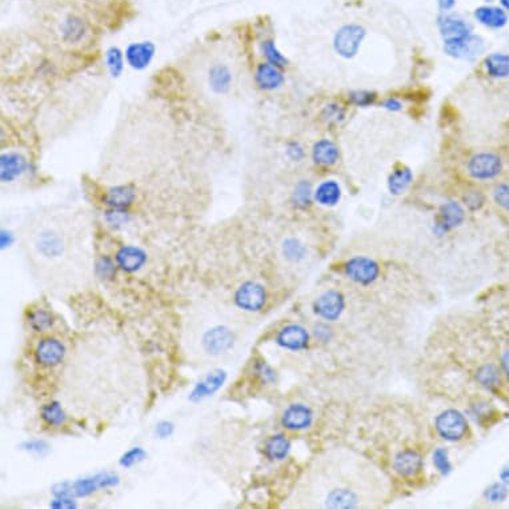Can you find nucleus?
<instances>
[{"mask_svg": "<svg viewBox=\"0 0 509 509\" xmlns=\"http://www.w3.org/2000/svg\"><path fill=\"white\" fill-rule=\"evenodd\" d=\"M235 343L236 335L231 327L224 323L211 321L200 324V330L196 331L195 340L191 344L201 357L219 359L232 351Z\"/></svg>", "mask_w": 509, "mask_h": 509, "instance_id": "f257e3e1", "label": "nucleus"}, {"mask_svg": "<svg viewBox=\"0 0 509 509\" xmlns=\"http://www.w3.org/2000/svg\"><path fill=\"white\" fill-rule=\"evenodd\" d=\"M467 170L472 179L477 181H490L501 175L504 163L499 154L484 151L470 157Z\"/></svg>", "mask_w": 509, "mask_h": 509, "instance_id": "f03ea898", "label": "nucleus"}, {"mask_svg": "<svg viewBox=\"0 0 509 509\" xmlns=\"http://www.w3.org/2000/svg\"><path fill=\"white\" fill-rule=\"evenodd\" d=\"M364 38H366V30L361 26H357V24L343 26L336 32L335 39H333L335 51L346 59H352L357 55L359 48Z\"/></svg>", "mask_w": 509, "mask_h": 509, "instance_id": "7ed1b4c3", "label": "nucleus"}, {"mask_svg": "<svg viewBox=\"0 0 509 509\" xmlns=\"http://www.w3.org/2000/svg\"><path fill=\"white\" fill-rule=\"evenodd\" d=\"M436 430L443 439L448 441H459L468 431V423L460 412L448 410L437 416Z\"/></svg>", "mask_w": 509, "mask_h": 509, "instance_id": "20e7f679", "label": "nucleus"}, {"mask_svg": "<svg viewBox=\"0 0 509 509\" xmlns=\"http://www.w3.org/2000/svg\"><path fill=\"white\" fill-rule=\"evenodd\" d=\"M444 51L455 59H476L484 51V40L476 35L444 40Z\"/></svg>", "mask_w": 509, "mask_h": 509, "instance_id": "39448f33", "label": "nucleus"}, {"mask_svg": "<svg viewBox=\"0 0 509 509\" xmlns=\"http://www.w3.org/2000/svg\"><path fill=\"white\" fill-rule=\"evenodd\" d=\"M344 271L347 277L355 283L361 286H370L379 277L380 267L370 257L356 256L347 261Z\"/></svg>", "mask_w": 509, "mask_h": 509, "instance_id": "423d86ee", "label": "nucleus"}, {"mask_svg": "<svg viewBox=\"0 0 509 509\" xmlns=\"http://www.w3.org/2000/svg\"><path fill=\"white\" fill-rule=\"evenodd\" d=\"M234 300L240 310L248 312H257L264 307L267 295L263 286H260L259 283L246 281L236 290Z\"/></svg>", "mask_w": 509, "mask_h": 509, "instance_id": "0eeeda50", "label": "nucleus"}, {"mask_svg": "<svg viewBox=\"0 0 509 509\" xmlns=\"http://www.w3.org/2000/svg\"><path fill=\"white\" fill-rule=\"evenodd\" d=\"M155 54H157L155 43L150 40L135 41L127 47L126 60L131 68L137 71H143L151 64V61L155 58Z\"/></svg>", "mask_w": 509, "mask_h": 509, "instance_id": "6e6552de", "label": "nucleus"}, {"mask_svg": "<svg viewBox=\"0 0 509 509\" xmlns=\"http://www.w3.org/2000/svg\"><path fill=\"white\" fill-rule=\"evenodd\" d=\"M344 307V296L333 290L321 295L314 304L315 314L328 321L337 320L343 314Z\"/></svg>", "mask_w": 509, "mask_h": 509, "instance_id": "1a4fd4ad", "label": "nucleus"}, {"mask_svg": "<svg viewBox=\"0 0 509 509\" xmlns=\"http://www.w3.org/2000/svg\"><path fill=\"white\" fill-rule=\"evenodd\" d=\"M28 160L19 152H4L0 157V179L3 183H12L26 174Z\"/></svg>", "mask_w": 509, "mask_h": 509, "instance_id": "9d476101", "label": "nucleus"}, {"mask_svg": "<svg viewBox=\"0 0 509 509\" xmlns=\"http://www.w3.org/2000/svg\"><path fill=\"white\" fill-rule=\"evenodd\" d=\"M276 343L284 350L301 351L307 348L310 343V335L301 326L288 324L277 332Z\"/></svg>", "mask_w": 509, "mask_h": 509, "instance_id": "9b49d317", "label": "nucleus"}, {"mask_svg": "<svg viewBox=\"0 0 509 509\" xmlns=\"http://www.w3.org/2000/svg\"><path fill=\"white\" fill-rule=\"evenodd\" d=\"M312 412L303 404H291L281 416V424L290 431H303L312 424Z\"/></svg>", "mask_w": 509, "mask_h": 509, "instance_id": "f8f14e48", "label": "nucleus"}, {"mask_svg": "<svg viewBox=\"0 0 509 509\" xmlns=\"http://www.w3.org/2000/svg\"><path fill=\"white\" fill-rule=\"evenodd\" d=\"M64 353H66V348L59 340L48 337V339L40 340L37 351H35V357H37V361L41 366L54 367L61 363Z\"/></svg>", "mask_w": 509, "mask_h": 509, "instance_id": "ddd939ff", "label": "nucleus"}, {"mask_svg": "<svg viewBox=\"0 0 509 509\" xmlns=\"http://www.w3.org/2000/svg\"><path fill=\"white\" fill-rule=\"evenodd\" d=\"M466 219V211L464 208L456 203V201H448L440 207L439 217L436 221V230L443 234L447 232L455 227H459Z\"/></svg>", "mask_w": 509, "mask_h": 509, "instance_id": "4468645a", "label": "nucleus"}, {"mask_svg": "<svg viewBox=\"0 0 509 509\" xmlns=\"http://www.w3.org/2000/svg\"><path fill=\"white\" fill-rule=\"evenodd\" d=\"M117 266L126 272H137L147 261V254L135 246H123L115 254Z\"/></svg>", "mask_w": 509, "mask_h": 509, "instance_id": "2eb2a0df", "label": "nucleus"}, {"mask_svg": "<svg viewBox=\"0 0 509 509\" xmlns=\"http://www.w3.org/2000/svg\"><path fill=\"white\" fill-rule=\"evenodd\" d=\"M137 199V188L132 184H121L110 188L104 196L103 201L111 208L126 210L134 204Z\"/></svg>", "mask_w": 509, "mask_h": 509, "instance_id": "dca6fc26", "label": "nucleus"}, {"mask_svg": "<svg viewBox=\"0 0 509 509\" xmlns=\"http://www.w3.org/2000/svg\"><path fill=\"white\" fill-rule=\"evenodd\" d=\"M35 247L40 254L48 259L59 257L64 251L63 237L54 230H43L35 239Z\"/></svg>", "mask_w": 509, "mask_h": 509, "instance_id": "f3484780", "label": "nucleus"}, {"mask_svg": "<svg viewBox=\"0 0 509 509\" xmlns=\"http://www.w3.org/2000/svg\"><path fill=\"white\" fill-rule=\"evenodd\" d=\"M254 81L264 91L277 90L284 83V75L271 63H260L254 71Z\"/></svg>", "mask_w": 509, "mask_h": 509, "instance_id": "a211bd4d", "label": "nucleus"}, {"mask_svg": "<svg viewBox=\"0 0 509 509\" xmlns=\"http://www.w3.org/2000/svg\"><path fill=\"white\" fill-rule=\"evenodd\" d=\"M232 72L227 64L215 63L208 70V84L215 95H224L232 86Z\"/></svg>", "mask_w": 509, "mask_h": 509, "instance_id": "6ab92c4d", "label": "nucleus"}, {"mask_svg": "<svg viewBox=\"0 0 509 509\" xmlns=\"http://www.w3.org/2000/svg\"><path fill=\"white\" fill-rule=\"evenodd\" d=\"M227 375L224 371H214V372L208 373L203 380H200L194 388V391L190 395V400L197 403L201 401L203 399L214 395L219 388H221V386L226 381Z\"/></svg>", "mask_w": 509, "mask_h": 509, "instance_id": "aec40b11", "label": "nucleus"}, {"mask_svg": "<svg viewBox=\"0 0 509 509\" xmlns=\"http://www.w3.org/2000/svg\"><path fill=\"white\" fill-rule=\"evenodd\" d=\"M439 30L444 40L467 37L472 32V26L455 15H443L439 18Z\"/></svg>", "mask_w": 509, "mask_h": 509, "instance_id": "412c9836", "label": "nucleus"}, {"mask_svg": "<svg viewBox=\"0 0 509 509\" xmlns=\"http://www.w3.org/2000/svg\"><path fill=\"white\" fill-rule=\"evenodd\" d=\"M395 470L404 477H411L417 475L423 468L421 456L415 450H403L395 457L393 463Z\"/></svg>", "mask_w": 509, "mask_h": 509, "instance_id": "4be33fe9", "label": "nucleus"}, {"mask_svg": "<svg viewBox=\"0 0 509 509\" xmlns=\"http://www.w3.org/2000/svg\"><path fill=\"white\" fill-rule=\"evenodd\" d=\"M312 159L316 166L331 167L339 160V148L331 140L321 139L315 143L314 148H312Z\"/></svg>", "mask_w": 509, "mask_h": 509, "instance_id": "5701e85b", "label": "nucleus"}, {"mask_svg": "<svg viewBox=\"0 0 509 509\" xmlns=\"http://www.w3.org/2000/svg\"><path fill=\"white\" fill-rule=\"evenodd\" d=\"M475 18L483 26L488 28H495V30L503 28L508 21V15L506 10L499 8V7H490V6L477 8L475 11Z\"/></svg>", "mask_w": 509, "mask_h": 509, "instance_id": "b1692460", "label": "nucleus"}, {"mask_svg": "<svg viewBox=\"0 0 509 509\" xmlns=\"http://www.w3.org/2000/svg\"><path fill=\"white\" fill-rule=\"evenodd\" d=\"M341 188L335 180H324L315 190L314 199L324 207H333L340 201Z\"/></svg>", "mask_w": 509, "mask_h": 509, "instance_id": "393cba45", "label": "nucleus"}, {"mask_svg": "<svg viewBox=\"0 0 509 509\" xmlns=\"http://www.w3.org/2000/svg\"><path fill=\"white\" fill-rule=\"evenodd\" d=\"M487 75L492 79H506L509 77V55L495 52L484 60Z\"/></svg>", "mask_w": 509, "mask_h": 509, "instance_id": "a878e982", "label": "nucleus"}, {"mask_svg": "<svg viewBox=\"0 0 509 509\" xmlns=\"http://www.w3.org/2000/svg\"><path fill=\"white\" fill-rule=\"evenodd\" d=\"M290 448V440L284 435H275L267 440L264 453L270 460H283L287 457Z\"/></svg>", "mask_w": 509, "mask_h": 509, "instance_id": "bb28decb", "label": "nucleus"}, {"mask_svg": "<svg viewBox=\"0 0 509 509\" xmlns=\"http://www.w3.org/2000/svg\"><path fill=\"white\" fill-rule=\"evenodd\" d=\"M413 175L407 167L396 168L388 177V190L392 195H401L411 186Z\"/></svg>", "mask_w": 509, "mask_h": 509, "instance_id": "cd10ccee", "label": "nucleus"}, {"mask_svg": "<svg viewBox=\"0 0 509 509\" xmlns=\"http://www.w3.org/2000/svg\"><path fill=\"white\" fill-rule=\"evenodd\" d=\"M61 32L67 41L78 43L86 35V23L79 17H68L61 27Z\"/></svg>", "mask_w": 509, "mask_h": 509, "instance_id": "c85d7f7f", "label": "nucleus"}, {"mask_svg": "<svg viewBox=\"0 0 509 509\" xmlns=\"http://www.w3.org/2000/svg\"><path fill=\"white\" fill-rule=\"evenodd\" d=\"M357 504V496L350 490H335L327 497V506L330 508H355Z\"/></svg>", "mask_w": 509, "mask_h": 509, "instance_id": "c756f323", "label": "nucleus"}, {"mask_svg": "<svg viewBox=\"0 0 509 509\" xmlns=\"http://www.w3.org/2000/svg\"><path fill=\"white\" fill-rule=\"evenodd\" d=\"M40 415H41V419L44 420V423H47L48 426H52V427H60L67 420V415L64 413L60 403H58V401H52V403L46 404L41 408Z\"/></svg>", "mask_w": 509, "mask_h": 509, "instance_id": "7c9ffc66", "label": "nucleus"}, {"mask_svg": "<svg viewBox=\"0 0 509 509\" xmlns=\"http://www.w3.org/2000/svg\"><path fill=\"white\" fill-rule=\"evenodd\" d=\"M281 252L288 261L299 263L306 257L307 248L300 240H297L295 237H288V239L284 240V243L281 246Z\"/></svg>", "mask_w": 509, "mask_h": 509, "instance_id": "2f4dec72", "label": "nucleus"}, {"mask_svg": "<svg viewBox=\"0 0 509 509\" xmlns=\"http://www.w3.org/2000/svg\"><path fill=\"white\" fill-rule=\"evenodd\" d=\"M106 64L112 78H119L124 71V55L123 51L112 46L106 51Z\"/></svg>", "mask_w": 509, "mask_h": 509, "instance_id": "473e14b6", "label": "nucleus"}, {"mask_svg": "<svg viewBox=\"0 0 509 509\" xmlns=\"http://www.w3.org/2000/svg\"><path fill=\"white\" fill-rule=\"evenodd\" d=\"M476 379L481 387L487 390H495L500 384V373L495 366H483L477 370Z\"/></svg>", "mask_w": 509, "mask_h": 509, "instance_id": "72a5a7b5", "label": "nucleus"}, {"mask_svg": "<svg viewBox=\"0 0 509 509\" xmlns=\"http://www.w3.org/2000/svg\"><path fill=\"white\" fill-rule=\"evenodd\" d=\"M30 327L37 332H46L54 326V317L44 310H37L28 315Z\"/></svg>", "mask_w": 509, "mask_h": 509, "instance_id": "f704fd0d", "label": "nucleus"}, {"mask_svg": "<svg viewBox=\"0 0 509 509\" xmlns=\"http://www.w3.org/2000/svg\"><path fill=\"white\" fill-rule=\"evenodd\" d=\"M314 195L311 184L306 180H301L295 187L292 194V203L296 208H307L311 204V197Z\"/></svg>", "mask_w": 509, "mask_h": 509, "instance_id": "c9c22d12", "label": "nucleus"}, {"mask_svg": "<svg viewBox=\"0 0 509 509\" xmlns=\"http://www.w3.org/2000/svg\"><path fill=\"white\" fill-rule=\"evenodd\" d=\"M261 51H263V55L266 57L267 61L274 64L276 67H279V68L286 67L288 64V59L277 50V47L275 46L274 40H264L263 44H261Z\"/></svg>", "mask_w": 509, "mask_h": 509, "instance_id": "e433bc0d", "label": "nucleus"}, {"mask_svg": "<svg viewBox=\"0 0 509 509\" xmlns=\"http://www.w3.org/2000/svg\"><path fill=\"white\" fill-rule=\"evenodd\" d=\"M492 196L500 208L509 212V183H497L492 190Z\"/></svg>", "mask_w": 509, "mask_h": 509, "instance_id": "4c0bfd02", "label": "nucleus"}, {"mask_svg": "<svg viewBox=\"0 0 509 509\" xmlns=\"http://www.w3.org/2000/svg\"><path fill=\"white\" fill-rule=\"evenodd\" d=\"M95 271L100 279H111L117 272L115 261L108 256H101L95 264Z\"/></svg>", "mask_w": 509, "mask_h": 509, "instance_id": "58836bf2", "label": "nucleus"}, {"mask_svg": "<svg viewBox=\"0 0 509 509\" xmlns=\"http://www.w3.org/2000/svg\"><path fill=\"white\" fill-rule=\"evenodd\" d=\"M377 95L372 91H353L350 94V101L356 107H370L375 104Z\"/></svg>", "mask_w": 509, "mask_h": 509, "instance_id": "ea45409f", "label": "nucleus"}, {"mask_svg": "<svg viewBox=\"0 0 509 509\" xmlns=\"http://www.w3.org/2000/svg\"><path fill=\"white\" fill-rule=\"evenodd\" d=\"M146 456H147L146 450H143V448H140V447H135V448H132V450L126 452V453L121 456V459H120V466H121V467H124V468H130V467L135 466L137 463L143 461V460L146 459Z\"/></svg>", "mask_w": 509, "mask_h": 509, "instance_id": "a19ab883", "label": "nucleus"}, {"mask_svg": "<svg viewBox=\"0 0 509 509\" xmlns=\"http://www.w3.org/2000/svg\"><path fill=\"white\" fill-rule=\"evenodd\" d=\"M463 201L470 211H479L486 204V196L480 190H470L463 196Z\"/></svg>", "mask_w": 509, "mask_h": 509, "instance_id": "79ce46f5", "label": "nucleus"}, {"mask_svg": "<svg viewBox=\"0 0 509 509\" xmlns=\"http://www.w3.org/2000/svg\"><path fill=\"white\" fill-rule=\"evenodd\" d=\"M486 497L490 503H501L508 497V488L504 483H495L486 490Z\"/></svg>", "mask_w": 509, "mask_h": 509, "instance_id": "37998d69", "label": "nucleus"}, {"mask_svg": "<svg viewBox=\"0 0 509 509\" xmlns=\"http://www.w3.org/2000/svg\"><path fill=\"white\" fill-rule=\"evenodd\" d=\"M104 217H106V221L111 227H115V228L127 224L128 220H130L128 212L126 210H118V208H111L110 211L106 212Z\"/></svg>", "mask_w": 509, "mask_h": 509, "instance_id": "c03bdc74", "label": "nucleus"}, {"mask_svg": "<svg viewBox=\"0 0 509 509\" xmlns=\"http://www.w3.org/2000/svg\"><path fill=\"white\" fill-rule=\"evenodd\" d=\"M433 464L436 466L437 470H440L443 475H447L450 472V460H448V453L444 448H439L435 450L433 453Z\"/></svg>", "mask_w": 509, "mask_h": 509, "instance_id": "a18cd8bd", "label": "nucleus"}, {"mask_svg": "<svg viewBox=\"0 0 509 509\" xmlns=\"http://www.w3.org/2000/svg\"><path fill=\"white\" fill-rule=\"evenodd\" d=\"M323 117L330 123H339L344 119L346 114H344V110L340 108V106L328 104L323 111Z\"/></svg>", "mask_w": 509, "mask_h": 509, "instance_id": "49530a36", "label": "nucleus"}, {"mask_svg": "<svg viewBox=\"0 0 509 509\" xmlns=\"http://www.w3.org/2000/svg\"><path fill=\"white\" fill-rule=\"evenodd\" d=\"M254 371L261 377L263 381H272L275 379L272 368L266 361H257L254 366Z\"/></svg>", "mask_w": 509, "mask_h": 509, "instance_id": "de8ad7c7", "label": "nucleus"}, {"mask_svg": "<svg viewBox=\"0 0 509 509\" xmlns=\"http://www.w3.org/2000/svg\"><path fill=\"white\" fill-rule=\"evenodd\" d=\"M23 450H28L31 453H37V455H44L48 450V444L43 440H34V441H27L23 446Z\"/></svg>", "mask_w": 509, "mask_h": 509, "instance_id": "09e8293b", "label": "nucleus"}, {"mask_svg": "<svg viewBox=\"0 0 509 509\" xmlns=\"http://www.w3.org/2000/svg\"><path fill=\"white\" fill-rule=\"evenodd\" d=\"M287 155L294 161H301L304 159V150L297 141H291L287 144Z\"/></svg>", "mask_w": 509, "mask_h": 509, "instance_id": "8fccbe9b", "label": "nucleus"}, {"mask_svg": "<svg viewBox=\"0 0 509 509\" xmlns=\"http://www.w3.org/2000/svg\"><path fill=\"white\" fill-rule=\"evenodd\" d=\"M174 432V424L171 421H160L157 426V436L160 439H167Z\"/></svg>", "mask_w": 509, "mask_h": 509, "instance_id": "3c124183", "label": "nucleus"}, {"mask_svg": "<svg viewBox=\"0 0 509 509\" xmlns=\"http://www.w3.org/2000/svg\"><path fill=\"white\" fill-rule=\"evenodd\" d=\"M52 508H75V503L74 500H71V497H58L57 500L52 501L51 504Z\"/></svg>", "mask_w": 509, "mask_h": 509, "instance_id": "603ef678", "label": "nucleus"}, {"mask_svg": "<svg viewBox=\"0 0 509 509\" xmlns=\"http://www.w3.org/2000/svg\"><path fill=\"white\" fill-rule=\"evenodd\" d=\"M383 107L386 108V110H388V111H392V112H396V111H400L401 110V103H400V100H397V99L395 98H388L384 103H383Z\"/></svg>", "mask_w": 509, "mask_h": 509, "instance_id": "864d4df0", "label": "nucleus"}, {"mask_svg": "<svg viewBox=\"0 0 509 509\" xmlns=\"http://www.w3.org/2000/svg\"><path fill=\"white\" fill-rule=\"evenodd\" d=\"M12 243H14V235L10 231L1 230V232H0V244H1V248H7Z\"/></svg>", "mask_w": 509, "mask_h": 509, "instance_id": "5fc2aeb1", "label": "nucleus"}, {"mask_svg": "<svg viewBox=\"0 0 509 509\" xmlns=\"http://www.w3.org/2000/svg\"><path fill=\"white\" fill-rule=\"evenodd\" d=\"M455 4H456V0H439V7L444 12L450 11L455 7Z\"/></svg>", "mask_w": 509, "mask_h": 509, "instance_id": "6e6d98bb", "label": "nucleus"}, {"mask_svg": "<svg viewBox=\"0 0 509 509\" xmlns=\"http://www.w3.org/2000/svg\"><path fill=\"white\" fill-rule=\"evenodd\" d=\"M501 367H503V371L506 373L507 379L509 380V350H507L504 355H503V359H501Z\"/></svg>", "mask_w": 509, "mask_h": 509, "instance_id": "4d7b16f0", "label": "nucleus"}, {"mask_svg": "<svg viewBox=\"0 0 509 509\" xmlns=\"http://www.w3.org/2000/svg\"><path fill=\"white\" fill-rule=\"evenodd\" d=\"M500 477H501V481H503L504 484L509 486V464L506 467V468H504V470H501Z\"/></svg>", "mask_w": 509, "mask_h": 509, "instance_id": "13d9d810", "label": "nucleus"}, {"mask_svg": "<svg viewBox=\"0 0 509 509\" xmlns=\"http://www.w3.org/2000/svg\"><path fill=\"white\" fill-rule=\"evenodd\" d=\"M500 3L506 11H509V0H500Z\"/></svg>", "mask_w": 509, "mask_h": 509, "instance_id": "bf43d9fd", "label": "nucleus"}, {"mask_svg": "<svg viewBox=\"0 0 509 509\" xmlns=\"http://www.w3.org/2000/svg\"><path fill=\"white\" fill-rule=\"evenodd\" d=\"M487 1H492V0H487Z\"/></svg>", "mask_w": 509, "mask_h": 509, "instance_id": "052dcab7", "label": "nucleus"}]
</instances>
